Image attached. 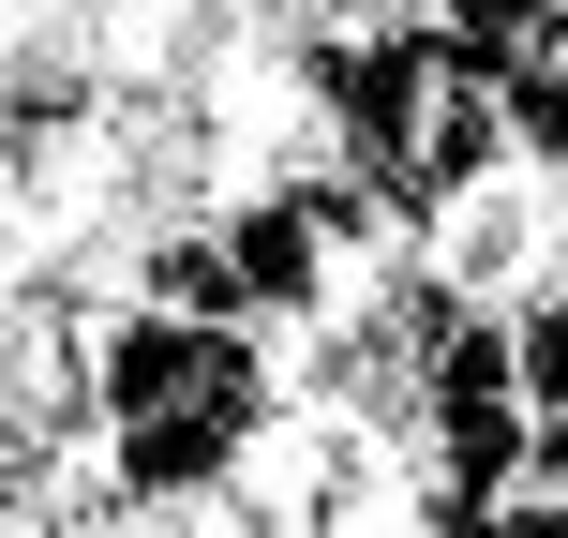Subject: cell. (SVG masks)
Here are the masks:
<instances>
[{
	"label": "cell",
	"mask_w": 568,
	"mask_h": 538,
	"mask_svg": "<svg viewBox=\"0 0 568 538\" xmlns=\"http://www.w3.org/2000/svg\"><path fill=\"white\" fill-rule=\"evenodd\" d=\"M240 344H255V329H210V314H165V300H120L105 329L75 344V404H90V419H150V404L210 389V374H225Z\"/></svg>",
	"instance_id": "cell-1"
},
{
	"label": "cell",
	"mask_w": 568,
	"mask_h": 538,
	"mask_svg": "<svg viewBox=\"0 0 568 538\" xmlns=\"http://www.w3.org/2000/svg\"><path fill=\"white\" fill-rule=\"evenodd\" d=\"M225 225V270H240V314L255 329H300V314H329V225H314L300 180H255L240 210H210Z\"/></svg>",
	"instance_id": "cell-2"
},
{
	"label": "cell",
	"mask_w": 568,
	"mask_h": 538,
	"mask_svg": "<svg viewBox=\"0 0 568 538\" xmlns=\"http://www.w3.org/2000/svg\"><path fill=\"white\" fill-rule=\"evenodd\" d=\"M135 300L210 314V329H255V314H240V270H225V225H150L135 240Z\"/></svg>",
	"instance_id": "cell-3"
},
{
	"label": "cell",
	"mask_w": 568,
	"mask_h": 538,
	"mask_svg": "<svg viewBox=\"0 0 568 538\" xmlns=\"http://www.w3.org/2000/svg\"><path fill=\"white\" fill-rule=\"evenodd\" d=\"M419 16H434V30H464V45H524L554 0H419Z\"/></svg>",
	"instance_id": "cell-4"
}]
</instances>
